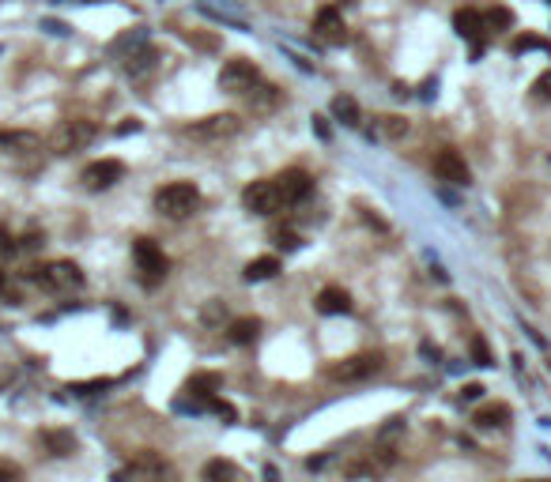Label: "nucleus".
<instances>
[{
    "mask_svg": "<svg viewBox=\"0 0 551 482\" xmlns=\"http://www.w3.org/2000/svg\"><path fill=\"white\" fill-rule=\"evenodd\" d=\"M238 132V117L234 113H216V117H208L201 120V125H193L189 128V136H201V140H227Z\"/></svg>",
    "mask_w": 551,
    "mask_h": 482,
    "instance_id": "nucleus-14",
    "label": "nucleus"
},
{
    "mask_svg": "<svg viewBox=\"0 0 551 482\" xmlns=\"http://www.w3.org/2000/svg\"><path fill=\"white\" fill-rule=\"evenodd\" d=\"M318 309H321V313H329V317H336V313H351V294H348L344 287H325V290L318 294Z\"/></svg>",
    "mask_w": 551,
    "mask_h": 482,
    "instance_id": "nucleus-15",
    "label": "nucleus"
},
{
    "mask_svg": "<svg viewBox=\"0 0 551 482\" xmlns=\"http://www.w3.org/2000/svg\"><path fill=\"white\" fill-rule=\"evenodd\" d=\"M382 369V354H355V358H344L340 366H333V381H344V384H355L366 381Z\"/></svg>",
    "mask_w": 551,
    "mask_h": 482,
    "instance_id": "nucleus-5",
    "label": "nucleus"
},
{
    "mask_svg": "<svg viewBox=\"0 0 551 482\" xmlns=\"http://www.w3.org/2000/svg\"><path fill=\"white\" fill-rule=\"evenodd\" d=\"M276 245L291 252V249H298V245H303V241H298V234H295V230H280V234H276Z\"/></svg>",
    "mask_w": 551,
    "mask_h": 482,
    "instance_id": "nucleus-30",
    "label": "nucleus"
},
{
    "mask_svg": "<svg viewBox=\"0 0 551 482\" xmlns=\"http://www.w3.org/2000/svg\"><path fill=\"white\" fill-rule=\"evenodd\" d=\"M435 173H438L442 181H450V185H468L472 181V170H468V163L457 151H438Z\"/></svg>",
    "mask_w": 551,
    "mask_h": 482,
    "instance_id": "nucleus-13",
    "label": "nucleus"
},
{
    "mask_svg": "<svg viewBox=\"0 0 551 482\" xmlns=\"http://www.w3.org/2000/svg\"><path fill=\"white\" fill-rule=\"evenodd\" d=\"M476 422H480V426H506V422H510V407H502V404L480 407V411H476Z\"/></svg>",
    "mask_w": 551,
    "mask_h": 482,
    "instance_id": "nucleus-22",
    "label": "nucleus"
},
{
    "mask_svg": "<svg viewBox=\"0 0 551 482\" xmlns=\"http://www.w3.org/2000/svg\"><path fill=\"white\" fill-rule=\"evenodd\" d=\"M242 204H246V211H253V215H276V211L283 207V200L276 193V181H253L242 193Z\"/></svg>",
    "mask_w": 551,
    "mask_h": 482,
    "instance_id": "nucleus-4",
    "label": "nucleus"
},
{
    "mask_svg": "<svg viewBox=\"0 0 551 482\" xmlns=\"http://www.w3.org/2000/svg\"><path fill=\"white\" fill-rule=\"evenodd\" d=\"M313 34H318L321 42H329V46H340V42L348 38L344 16H340L336 8H321V11H318V19H313Z\"/></svg>",
    "mask_w": 551,
    "mask_h": 482,
    "instance_id": "nucleus-12",
    "label": "nucleus"
},
{
    "mask_svg": "<svg viewBox=\"0 0 551 482\" xmlns=\"http://www.w3.org/2000/svg\"><path fill=\"white\" fill-rule=\"evenodd\" d=\"M42 445L49 448V456H72V452H76V437L69 430H46Z\"/></svg>",
    "mask_w": 551,
    "mask_h": 482,
    "instance_id": "nucleus-17",
    "label": "nucleus"
},
{
    "mask_svg": "<svg viewBox=\"0 0 551 482\" xmlns=\"http://www.w3.org/2000/svg\"><path fill=\"white\" fill-rule=\"evenodd\" d=\"M234 463L231 460H208L204 463V482H234Z\"/></svg>",
    "mask_w": 551,
    "mask_h": 482,
    "instance_id": "nucleus-20",
    "label": "nucleus"
},
{
    "mask_svg": "<svg viewBox=\"0 0 551 482\" xmlns=\"http://www.w3.org/2000/svg\"><path fill=\"white\" fill-rule=\"evenodd\" d=\"M133 260H136V272H140V283L143 287H155V283H163L166 279V257H163V249L155 245L151 237H136L133 241Z\"/></svg>",
    "mask_w": 551,
    "mask_h": 482,
    "instance_id": "nucleus-2",
    "label": "nucleus"
},
{
    "mask_svg": "<svg viewBox=\"0 0 551 482\" xmlns=\"http://www.w3.org/2000/svg\"><path fill=\"white\" fill-rule=\"evenodd\" d=\"M510 23H514V11L502 8V4H495V8L483 11V26H487V31H506Z\"/></svg>",
    "mask_w": 551,
    "mask_h": 482,
    "instance_id": "nucleus-21",
    "label": "nucleus"
},
{
    "mask_svg": "<svg viewBox=\"0 0 551 482\" xmlns=\"http://www.w3.org/2000/svg\"><path fill=\"white\" fill-rule=\"evenodd\" d=\"M196 207H201V189L189 181H170L155 193V211L166 219H189Z\"/></svg>",
    "mask_w": 551,
    "mask_h": 482,
    "instance_id": "nucleus-1",
    "label": "nucleus"
},
{
    "mask_svg": "<svg viewBox=\"0 0 551 482\" xmlns=\"http://www.w3.org/2000/svg\"><path fill=\"white\" fill-rule=\"evenodd\" d=\"M216 388H219V377L216 373H193V377L186 381V396H193V399H212L216 396Z\"/></svg>",
    "mask_w": 551,
    "mask_h": 482,
    "instance_id": "nucleus-16",
    "label": "nucleus"
},
{
    "mask_svg": "<svg viewBox=\"0 0 551 482\" xmlns=\"http://www.w3.org/2000/svg\"><path fill=\"white\" fill-rule=\"evenodd\" d=\"M95 388H110V377H102V381H87V384H72V392H95Z\"/></svg>",
    "mask_w": 551,
    "mask_h": 482,
    "instance_id": "nucleus-34",
    "label": "nucleus"
},
{
    "mask_svg": "<svg viewBox=\"0 0 551 482\" xmlns=\"http://www.w3.org/2000/svg\"><path fill=\"white\" fill-rule=\"evenodd\" d=\"M0 147L27 151V147H38V136H31V132H0Z\"/></svg>",
    "mask_w": 551,
    "mask_h": 482,
    "instance_id": "nucleus-24",
    "label": "nucleus"
},
{
    "mask_svg": "<svg viewBox=\"0 0 551 482\" xmlns=\"http://www.w3.org/2000/svg\"><path fill=\"white\" fill-rule=\"evenodd\" d=\"M163 478H170V471L155 456H140L136 463H128L121 475H113V482H163Z\"/></svg>",
    "mask_w": 551,
    "mask_h": 482,
    "instance_id": "nucleus-11",
    "label": "nucleus"
},
{
    "mask_svg": "<svg viewBox=\"0 0 551 482\" xmlns=\"http://www.w3.org/2000/svg\"><path fill=\"white\" fill-rule=\"evenodd\" d=\"M11 252H16V241H11V237H8V230L0 226V257H11Z\"/></svg>",
    "mask_w": 551,
    "mask_h": 482,
    "instance_id": "nucleus-33",
    "label": "nucleus"
},
{
    "mask_svg": "<svg viewBox=\"0 0 551 482\" xmlns=\"http://www.w3.org/2000/svg\"><path fill=\"white\" fill-rule=\"evenodd\" d=\"M151 64H155V53H151V49H140L136 57L128 61V72H133V76H140V72H148Z\"/></svg>",
    "mask_w": 551,
    "mask_h": 482,
    "instance_id": "nucleus-27",
    "label": "nucleus"
},
{
    "mask_svg": "<svg viewBox=\"0 0 551 482\" xmlns=\"http://www.w3.org/2000/svg\"><path fill=\"white\" fill-rule=\"evenodd\" d=\"M249 91H253V95H249V102H253V106H261V110H268V106L276 102V87H268V83H253V87H249Z\"/></svg>",
    "mask_w": 551,
    "mask_h": 482,
    "instance_id": "nucleus-25",
    "label": "nucleus"
},
{
    "mask_svg": "<svg viewBox=\"0 0 551 482\" xmlns=\"http://www.w3.org/2000/svg\"><path fill=\"white\" fill-rule=\"evenodd\" d=\"M453 31L465 38V42H472V49H483V38H487V26H483V11L476 8H461L453 16Z\"/></svg>",
    "mask_w": 551,
    "mask_h": 482,
    "instance_id": "nucleus-10",
    "label": "nucleus"
},
{
    "mask_svg": "<svg viewBox=\"0 0 551 482\" xmlns=\"http://www.w3.org/2000/svg\"><path fill=\"white\" fill-rule=\"evenodd\" d=\"M91 140H95V125H87V120H64L54 136V147L61 155H72V151H84Z\"/></svg>",
    "mask_w": 551,
    "mask_h": 482,
    "instance_id": "nucleus-6",
    "label": "nucleus"
},
{
    "mask_svg": "<svg viewBox=\"0 0 551 482\" xmlns=\"http://www.w3.org/2000/svg\"><path fill=\"white\" fill-rule=\"evenodd\" d=\"M529 49H547V46H544V38H536V34H521L510 42V53H529Z\"/></svg>",
    "mask_w": 551,
    "mask_h": 482,
    "instance_id": "nucleus-26",
    "label": "nucleus"
},
{
    "mask_svg": "<svg viewBox=\"0 0 551 482\" xmlns=\"http://www.w3.org/2000/svg\"><path fill=\"white\" fill-rule=\"evenodd\" d=\"M532 95L540 98V102H551V68L536 76V83H532Z\"/></svg>",
    "mask_w": 551,
    "mask_h": 482,
    "instance_id": "nucleus-28",
    "label": "nucleus"
},
{
    "mask_svg": "<svg viewBox=\"0 0 551 482\" xmlns=\"http://www.w3.org/2000/svg\"><path fill=\"white\" fill-rule=\"evenodd\" d=\"M31 279H34V283H42L46 290H57V294L84 287V272H80V264H72V260H54L46 267H34Z\"/></svg>",
    "mask_w": 551,
    "mask_h": 482,
    "instance_id": "nucleus-3",
    "label": "nucleus"
},
{
    "mask_svg": "<svg viewBox=\"0 0 551 482\" xmlns=\"http://www.w3.org/2000/svg\"><path fill=\"white\" fill-rule=\"evenodd\" d=\"M480 392H483L480 384H465V388H461V399H480Z\"/></svg>",
    "mask_w": 551,
    "mask_h": 482,
    "instance_id": "nucleus-35",
    "label": "nucleus"
},
{
    "mask_svg": "<svg viewBox=\"0 0 551 482\" xmlns=\"http://www.w3.org/2000/svg\"><path fill=\"white\" fill-rule=\"evenodd\" d=\"M125 178V166L117 163V158H98V163H91L87 170H84V185L91 193H102V189H110V185H117Z\"/></svg>",
    "mask_w": 551,
    "mask_h": 482,
    "instance_id": "nucleus-8",
    "label": "nucleus"
},
{
    "mask_svg": "<svg viewBox=\"0 0 551 482\" xmlns=\"http://www.w3.org/2000/svg\"><path fill=\"white\" fill-rule=\"evenodd\" d=\"M272 181H276V193H280L283 204H303L313 189V178L306 170H283L280 178H272Z\"/></svg>",
    "mask_w": 551,
    "mask_h": 482,
    "instance_id": "nucleus-7",
    "label": "nucleus"
},
{
    "mask_svg": "<svg viewBox=\"0 0 551 482\" xmlns=\"http://www.w3.org/2000/svg\"><path fill=\"white\" fill-rule=\"evenodd\" d=\"M257 83V68L249 61H227L219 72V87L231 91V95H246L249 87Z\"/></svg>",
    "mask_w": 551,
    "mask_h": 482,
    "instance_id": "nucleus-9",
    "label": "nucleus"
},
{
    "mask_svg": "<svg viewBox=\"0 0 551 482\" xmlns=\"http://www.w3.org/2000/svg\"><path fill=\"white\" fill-rule=\"evenodd\" d=\"M257 332H261V324H257V320H234V324H231V343H253L257 339Z\"/></svg>",
    "mask_w": 551,
    "mask_h": 482,
    "instance_id": "nucleus-23",
    "label": "nucleus"
},
{
    "mask_svg": "<svg viewBox=\"0 0 551 482\" xmlns=\"http://www.w3.org/2000/svg\"><path fill=\"white\" fill-rule=\"evenodd\" d=\"M276 272H280V260L276 257H257L246 264V279L249 283H265V279H272Z\"/></svg>",
    "mask_w": 551,
    "mask_h": 482,
    "instance_id": "nucleus-18",
    "label": "nucleus"
},
{
    "mask_svg": "<svg viewBox=\"0 0 551 482\" xmlns=\"http://www.w3.org/2000/svg\"><path fill=\"white\" fill-rule=\"evenodd\" d=\"M0 482H23V471H19V463H11V460H0Z\"/></svg>",
    "mask_w": 551,
    "mask_h": 482,
    "instance_id": "nucleus-29",
    "label": "nucleus"
},
{
    "mask_svg": "<svg viewBox=\"0 0 551 482\" xmlns=\"http://www.w3.org/2000/svg\"><path fill=\"white\" fill-rule=\"evenodd\" d=\"M472 358H476V366H491V354H487V343L483 339H472Z\"/></svg>",
    "mask_w": 551,
    "mask_h": 482,
    "instance_id": "nucleus-31",
    "label": "nucleus"
},
{
    "mask_svg": "<svg viewBox=\"0 0 551 482\" xmlns=\"http://www.w3.org/2000/svg\"><path fill=\"white\" fill-rule=\"evenodd\" d=\"M0 294H4L8 302H19V290H16V283H11L8 272H0Z\"/></svg>",
    "mask_w": 551,
    "mask_h": 482,
    "instance_id": "nucleus-32",
    "label": "nucleus"
},
{
    "mask_svg": "<svg viewBox=\"0 0 551 482\" xmlns=\"http://www.w3.org/2000/svg\"><path fill=\"white\" fill-rule=\"evenodd\" d=\"M333 113H336V120H344V125H359V120H363L359 102L351 98V95H336L333 98Z\"/></svg>",
    "mask_w": 551,
    "mask_h": 482,
    "instance_id": "nucleus-19",
    "label": "nucleus"
}]
</instances>
